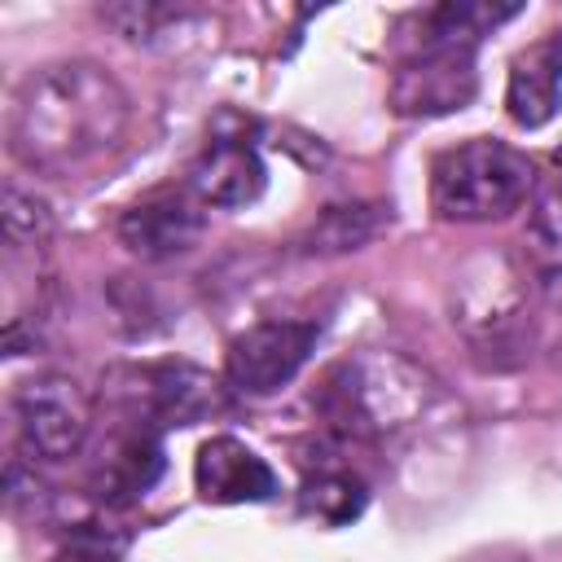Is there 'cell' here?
Masks as SVG:
<instances>
[{"label":"cell","mask_w":562,"mask_h":562,"mask_svg":"<svg viewBox=\"0 0 562 562\" xmlns=\"http://www.w3.org/2000/svg\"><path fill=\"white\" fill-rule=\"evenodd\" d=\"M92 395L66 373H40L13 391V422L31 461H70L92 430Z\"/></svg>","instance_id":"obj_6"},{"label":"cell","mask_w":562,"mask_h":562,"mask_svg":"<svg viewBox=\"0 0 562 562\" xmlns=\"http://www.w3.org/2000/svg\"><path fill=\"white\" fill-rule=\"evenodd\" d=\"M527 290L518 268L505 255H483L461 272V307L457 321L470 334V342L479 351H487L501 364V351H509V360L522 356V338H527Z\"/></svg>","instance_id":"obj_7"},{"label":"cell","mask_w":562,"mask_h":562,"mask_svg":"<svg viewBox=\"0 0 562 562\" xmlns=\"http://www.w3.org/2000/svg\"><path fill=\"white\" fill-rule=\"evenodd\" d=\"M202 233H206V206L189 184L149 189L119 215V241L145 263H162L193 250Z\"/></svg>","instance_id":"obj_10"},{"label":"cell","mask_w":562,"mask_h":562,"mask_svg":"<svg viewBox=\"0 0 562 562\" xmlns=\"http://www.w3.org/2000/svg\"><path fill=\"white\" fill-rule=\"evenodd\" d=\"M193 487L211 505H259L277 496V470L250 443L211 435L193 457Z\"/></svg>","instance_id":"obj_11"},{"label":"cell","mask_w":562,"mask_h":562,"mask_svg":"<svg viewBox=\"0 0 562 562\" xmlns=\"http://www.w3.org/2000/svg\"><path fill=\"white\" fill-rule=\"evenodd\" d=\"M132 127L123 83L88 57L31 70L9 105V154L44 176H79L114 158Z\"/></svg>","instance_id":"obj_1"},{"label":"cell","mask_w":562,"mask_h":562,"mask_svg":"<svg viewBox=\"0 0 562 562\" xmlns=\"http://www.w3.org/2000/svg\"><path fill=\"white\" fill-rule=\"evenodd\" d=\"M158 474H162V430L132 422L114 439L105 461L92 470V496L105 509H127L158 483Z\"/></svg>","instance_id":"obj_13"},{"label":"cell","mask_w":562,"mask_h":562,"mask_svg":"<svg viewBox=\"0 0 562 562\" xmlns=\"http://www.w3.org/2000/svg\"><path fill=\"white\" fill-rule=\"evenodd\" d=\"M0 220H4V250L9 255H22V250H31L35 259L44 255V246L53 237V215H48V206L35 193H26L18 184H4Z\"/></svg>","instance_id":"obj_16"},{"label":"cell","mask_w":562,"mask_h":562,"mask_svg":"<svg viewBox=\"0 0 562 562\" xmlns=\"http://www.w3.org/2000/svg\"><path fill=\"white\" fill-rule=\"evenodd\" d=\"M316 338H321V325L312 321H259L237 338H228L224 382L250 400L277 395L285 382L299 378V369L316 351Z\"/></svg>","instance_id":"obj_8"},{"label":"cell","mask_w":562,"mask_h":562,"mask_svg":"<svg viewBox=\"0 0 562 562\" xmlns=\"http://www.w3.org/2000/svg\"><path fill=\"white\" fill-rule=\"evenodd\" d=\"M518 4H439L417 18V44L391 75V110L404 119H435L465 110L479 75L474 48L483 31L509 22Z\"/></svg>","instance_id":"obj_2"},{"label":"cell","mask_w":562,"mask_h":562,"mask_svg":"<svg viewBox=\"0 0 562 562\" xmlns=\"http://www.w3.org/2000/svg\"><path fill=\"white\" fill-rule=\"evenodd\" d=\"M378 233H382V206H364V202L325 206V215L303 237V250L307 255H342V250H360Z\"/></svg>","instance_id":"obj_15"},{"label":"cell","mask_w":562,"mask_h":562,"mask_svg":"<svg viewBox=\"0 0 562 562\" xmlns=\"http://www.w3.org/2000/svg\"><path fill=\"white\" fill-rule=\"evenodd\" d=\"M369 505V487L360 474H351L347 465L338 461H316L307 465L303 474V487H299V509L325 527H347L364 514Z\"/></svg>","instance_id":"obj_14"},{"label":"cell","mask_w":562,"mask_h":562,"mask_svg":"<svg viewBox=\"0 0 562 562\" xmlns=\"http://www.w3.org/2000/svg\"><path fill=\"white\" fill-rule=\"evenodd\" d=\"M558 105H562V31H549L509 61L505 114L518 127L536 132L558 114Z\"/></svg>","instance_id":"obj_12"},{"label":"cell","mask_w":562,"mask_h":562,"mask_svg":"<svg viewBox=\"0 0 562 562\" xmlns=\"http://www.w3.org/2000/svg\"><path fill=\"white\" fill-rule=\"evenodd\" d=\"M536 184L527 154L496 136H470L430 158V206L439 220L483 224L514 215Z\"/></svg>","instance_id":"obj_4"},{"label":"cell","mask_w":562,"mask_h":562,"mask_svg":"<svg viewBox=\"0 0 562 562\" xmlns=\"http://www.w3.org/2000/svg\"><path fill=\"white\" fill-rule=\"evenodd\" d=\"M105 395L127 413V422L167 430V426H193L224 408V386L189 364V360H145V364H119L105 378Z\"/></svg>","instance_id":"obj_5"},{"label":"cell","mask_w":562,"mask_h":562,"mask_svg":"<svg viewBox=\"0 0 562 562\" xmlns=\"http://www.w3.org/2000/svg\"><path fill=\"white\" fill-rule=\"evenodd\" d=\"M435 378L400 351H364L325 369L312 391L316 417L334 439H382L417 422L435 404Z\"/></svg>","instance_id":"obj_3"},{"label":"cell","mask_w":562,"mask_h":562,"mask_svg":"<svg viewBox=\"0 0 562 562\" xmlns=\"http://www.w3.org/2000/svg\"><path fill=\"white\" fill-rule=\"evenodd\" d=\"M127 553V531L105 522H75L57 549V562H119Z\"/></svg>","instance_id":"obj_18"},{"label":"cell","mask_w":562,"mask_h":562,"mask_svg":"<svg viewBox=\"0 0 562 562\" xmlns=\"http://www.w3.org/2000/svg\"><path fill=\"white\" fill-rule=\"evenodd\" d=\"M101 18H105L119 35H127V40H136V44H154L167 26H180L189 13H184V9H171V4H105Z\"/></svg>","instance_id":"obj_17"},{"label":"cell","mask_w":562,"mask_h":562,"mask_svg":"<svg viewBox=\"0 0 562 562\" xmlns=\"http://www.w3.org/2000/svg\"><path fill=\"white\" fill-rule=\"evenodd\" d=\"M202 206H250L268 189V167L259 158V145L246 136V123L237 114H220L206 145L198 149L189 180H184Z\"/></svg>","instance_id":"obj_9"}]
</instances>
